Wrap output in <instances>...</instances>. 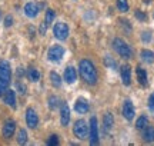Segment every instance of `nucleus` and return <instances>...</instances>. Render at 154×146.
I'll list each match as a JSON object with an SVG mask.
<instances>
[{
    "label": "nucleus",
    "instance_id": "nucleus-1",
    "mask_svg": "<svg viewBox=\"0 0 154 146\" xmlns=\"http://www.w3.org/2000/svg\"><path fill=\"white\" fill-rule=\"evenodd\" d=\"M79 69H80V75H82L83 80L88 84H96L97 82V70L94 68V65L87 59H83L80 65H79Z\"/></svg>",
    "mask_w": 154,
    "mask_h": 146
},
{
    "label": "nucleus",
    "instance_id": "nucleus-2",
    "mask_svg": "<svg viewBox=\"0 0 154 146\" xmlns=\"http://www.w3.org/2000/svg\"><path fill=\"white\" fill-rule=\"evenodd\" d=\"M11 79V69L9 62L6 60H0V96L3 92H6L7 86L10 83Z\"/></svg>",
    "mask_w": 154,
    "mask_h": 146
},
{
    "label": "nucleus",
    "instance_id": "nucleus-3",
    "mask_svg": "<svg viewBox=\"0 0 154 146\" xmlns=\"http://www.w3.org/2000/svg\"><path fill=\"white\" fill-rule=\"evenodd\" d=\"M113 47H114V50L117 52L121 57H124V59H130V57H131V55H133L131 47L127 45L123 39H120V37H117V39L113 40Z\"/></svg>",
    "mask_w": 154,
    "mask_h": 146
},
{
    "label": "nucleus",
    "instance_id": "nucleus-4",
    "mask_svg": "<svg viewBox=\"0 0 154 146\" xmlns=\"http://www.w3.org/2000/svg\"><path fill=\"white\" fill-rule=\"evenodd\" d=\"M63 56H64V49L60 45H53L47 52V57L50 62H60Z\"/></svg>",
    "mask_w": 154,
    "mask_h": 146
},
{
    "label": "nucleus",
    "instance_id": "nucleus-5",
    "mask_svg": "<svg viewBox=\"0 0 154 146\" xmlns=\"http://www.w3.org/2000/svg\"><path fill=\"white\" fill-rule=\"evenodd\" d=\"M73 132H74V135L76 138L79 139H86L87 138V133H88V128H87V123H86V120H77L74 126H73Z\"/></svg>",
    "mask_w": 154,
    "mask_h": 146
},
{
    "label": "nucleus",
    "instance_id": "nucleus-6",
    "mask_svg": "<svg viewBox=\"0 0 154 146\" xmlns=\"http://www.w3.org/2000/svg\"><path fill=\"white\" fill-rule=\"evenodd\" d=\"M53 33H54L56 39L66 40L67 36H69V26H67L66 23H63V22L56 23L54 27H53Z\"/></svg>",
    "mask_w": 154,
    "mask_h": 146
},
{
    "label": "nucleus",
    "instance_id": "nucleus-7",
    "mask_svg": "<svg viewBox=\"0 0 154 146\" xmlns=\"http://www.w3.org/2000/svg\"><path fill=\"white\" fill-rule=\"evenodd\" d=\"M88 130H90V143L91 145H97L99 143V128H97V119L96 118L90 119Z\"/></svg>",
    "mask_w": 154,
    "mask_h": 146
},
{
    "label": "nucleus",
    "instance_id": "nucleus-8",
    "mask_svg": "<svg viewBox=\"0 0 154 146\" xmlns=\"http://www.w3.org/2000/svg\"><path fill=\"white\" fill-rule=\"evenodd\" d=\"M26 123H27V126L32 128V129L37 128V125H38L37 113H36V110L32 109V107H29L27 110H26Z\"/></svg>",
    "mask_w": 154,
    "mask_h": 146
},
{
    "label": "nucleus",
    "instance_id": "nucleus-9",
    "mask_svg": "<svg viewBox=\"0 0 154 146\" xmlns=\"http://www.w3.org/2000/svg\"><path fill=\"white\" fill-rule=\"evenodd\" d=\"M123 115L127 120H133L134 115H136V110H134V106H133L131 100H126L124 105H123Z\"/></svg>",
    "mask_w": 154,
    "mask_h": 146
},
{
    "label": "nucleus",
    "instance_id": "nucleus-10",
    "mask_svg": "<svg viewBox=\"0 0 154 146\" xmlns=\"http://www.w3.org/2000/svg\"><path fill=\"white\" fill-rule=\"evenodd\" d=\"M38 10H40V6L33 3V2H30V3H27V5L24 6V14L27 17H30V19H33V17L37 16Z\"/></svg>",
    "mask_w": 154,
    "mask_h": 146
},
{
    "label": "nucleus",
    "instance_id": "nucleus-11",
    "mask_svg": "<svg viewBox=\"0 0 154 146\" xmlns=\"http://www.w3.org/2000/svg\"><path fill=\"white\" fill-rule=\"evenodd\" d=\"M14 130H16V122L14 120H7L3 126V136L6 139H10L11 136L14 135Z\"/></svg>",
    "mask_w": 154,
    "mask_h": 146
},
{
    "label": "nucleus",
    "instance_id": "nucleus-12",
    "mask_svg": "<svg viewBox=\"0 0 154 146\" xmlns=\"http://www.w3.org/2000/svg\"><path fill=\"white\" fill-rule=\"evenodd\" d=\"M121 80H123V83L128 86V84L131 83V69L128 65H124V66H121Z\"/></svg>",
    "mask_w": 154,
    "mask_h": 146
},
{
    "label": "nucleus",
    "instance_id": "nucleus-13",
    "mask_svg": "<svg viewBox=\"0 0 154 146\" xmlns=\"http://www.w3.org/2000/svg\"><path fill=\"white\" fill-rule=\"evenodd\" d=\"M90 109V106H88V102L86 100V99H77L76 103H74V110H76L77 113H87V110Z\"/></svg>",
    "mask_w": 154,
    "mask_h": 146
},
{
    "label": "nucleus",
    "instance_id": "nucleus-14",
    "mask_svg": "<svg viewBox=\"0 0 154 146\" xmlns=\"http://www.w3.org/2000/svg\"><path fill=\"white\" fill-rule=\"evenodd\" d=\"M60 120H61V125L63 126H67L69 122H70V109L67 106L66 103H63L61 105V110H60Z\"/></svg>",
    "mask_w": 154,
    "mask_h": 146
},
{
    "label": "nucleus",
    "instance_id": "nucleus-15",
    "mask_svg": "<svg viewBox=\"0 0 154 146\" xmlns=\"http://www.w3.org/2000/svg\"><path fill=\"white\" fill-rule=\"evenodd\" d=\"M5 103L6 105H9L10 107L13 109H16V92L14 90H6L5 93Z\"/></svg>",
    "mask_w": 154,
    "mask_h": 146
},
{
    "label": "nucleus",
    "instance_id": "nucleus-16",
    "mask_svg": "<svg viewBox=\"0 0 154 146\" xmlns=\"http://www.w3.org/2000/svg\"><path fill=\"white\" fill-rule=\"evenodd\" d=\"M64 80H66L67 83H74L77 80L76 69L72 68V66H69V68L66 69V72H64Z\"/></svg>",
    "mask_w": 154,
    "mask_h": 146
},
{
    "label": "nucleus",
    "instance_id": "nucleus-17",
    "mask_svg": "<svg viewBox=\"0 0 154 146\" xmlns=\"http://www.w3.org/2000/svg\"><path fill=\"white\" fill-rule=\"evenodd\" d=\"M136 73H137L138 83L141 84V86H146V84H147V72H146L143 68H140V66H138V68L136 69Z\"/></svg>",
    "mask_w": 154,
    "mask_h": 146
},
{
    "label": "nucleus",
    "instance_id": "nucleus-18",
    "mask_svg": "<svg viewBox=\"0 0 154 146\" xmlns=\"http://www.w3.org/2000/svg\"><path fill=\"white\" fill-rule=\"evenodd\" d=\"M113 125H114V118H113V115L111 113H106L104 118H103V126H104V130H110L113 128Z\"/></svg>",
    "mask_w": 154,
    "mask_h": 146
},
{
    "label": "nucleus",
    "instance_id": "nucleus-19",
    "mask_svg": "<svg viewBox=\"0 0 154 146\" xmlns=\"http://www.w3.org/2000/svg\"><path fill=\"white\" fill-rule=\"evenodd\" d=\"M143 139L144 142H154V128L153 126H146V129H144V133H143Z\"/></svg>",
    "mask_w": 154,
    "mask_h": 146
},
{
    "label": "nucleus",
    "instance_id": "nucleus-20",
    "mask_svg": "<svg viewBox=\"0 0 154 146\" xmlns=\"http://www.w3.org/2000/svg\"><path fill=\"white\" fill-rule=\"evenodd\" d=\"M140 56H141V59H143V62L149 63V65L154 62V53H153L151 50H147V49H144V50H141Z\"/></svg>",
    "mask_w": 154,
    "mask_h": 146
},
{
    "label": "nucleus",
    "instance_id": "nucleus-21",
    "mask_svg": "<svg viewBox=\"0 0 154 146\" xmlns=\"http://www.w3.org/2000/svg\"><path fill=\"white\" fill-rule=\"evenodd\" d=\"M27 78L30 79L32 82H38V79H40V72H38L37 69L30 68L27 72Z\"/></svg>",
    "mask_w": 154,
    "mask_h": 146
},
{
    "label": "nucleus",
    "instance_id": "nucleus-22",
    "mask_svg": "<svg viewBox=\"0 0 154 146\" xmlns=\"http://www.w3.org/2000/svg\"><path fill=\"white\" fill-rule=\"evenodd\" d=\"M50 80H51V84H53L54 87H60L61 86V78L56 72L50 73Z\"/></svg>",
    "mask_w": 154,
    "mask_h": 146
},
{
    "label": "nucleus",
    "instance_id": "nucleus-23",
    "mask_svg": "<svg viewBox=\"0 0 154 146\" xmlns=\"http://www.w3.org/2000/svg\"><path fill=\"white\" fill-rule=\"evenodd\" d=\"M147 125H149L147 116H140V118L137 119V122H136V128H137V129H144Z\"/></svg>",
    "mask_w": 154,
    "mask_h": 146
},
{
    "label": "nucleus",
    "instance_id": "nucleus-24",
    "mask_svg": "<svg viewBox=\"0 0 154 146\" xmlns=\"http://www.w3.org/2000/svg\"><path fill=\"white\" fill-rule=\"evenodd\" d=\"M17 142H19L20 145H24V143L27 142V132H26L24 129L19 130V135H17Z\"/></svg>",
    "mask_w": 154,
    "mask_h": 146
},
{
    "label": "nucleus",
    "instance_id": "nucleus-25",
    "mask_svg": "<svg viewBox=\"0 0 154 146\" xmlns=\"http://www.w3.org/2000/svg\"><path fill=\"white\" fill-rule=\"evenodd\" d=\"M54 17H56L54 10L49 9V10L46 11V20H44V23H46L47 26H49V24H51V23H53V20H54Z\"/></svg>",
    "mask_w": 154,
    "mask_h": 146
},
{
    "label": "nucleus",
    "instance_id": "nucleus-26",
    "mask_svg": "<svg viewBox=\"0 0 154 146\" xmlns=\"http://www.w3.org/2000/svg\"><path fill=\"white\" fill-rule=\"evenodd\" d=\"M117 9L123 13H126L128 10V3H127V0H117Z\"/></svg>",
    "mask_w": 154,
    "mask_h": 146
},
{
    "label": "nucleus",
    "instance_id": "nucleus-27",
    "mask_svg": "<svg viewBox=\"0 0 154 146\" xmlns=\"http://www.w3.org/2000/svg\"><path fill=\"white\" fill-rule=\"evenodd\" d=\"M59 97L57 96H50L49 97V107L50 109H56V107L59 106Z\"/></svg>",
    "mask_w": 154,
    "mask_h": 146
},
{
    "label": "nucleus",
    "instance_id": "nucleus-28",
    "mask_svg": "<svg viewBox=\"0 0 154 146\" xmlns=\"http://www.w3.org/2000/svg\"><path fill=\"white\" fill-rule=\"evenodd\" d=\"M104 65L107 66V68H111V69L117 68V65H116V62L111 59V56H106L104 57Z\"/></svg>",
    "mask_w": 154,
    "mask_h": 146
},
{
    "label": "nucleus",
    "instance_id": "nucleus-29",
    "mask_svg": "<svg viewBox=\"0 0 154 146\" xmlns=\"http://www.w3.org/2000/svg\"><path fill=\"white\" fill-rule=\"evenodd\" d=\"M47 145L49 146H56V145H59V138L56 135H51L49 138V141H47Z\"/></svg>",
    "mask_w": 154,
    "mask_h": 146
},
{
    "label": "nucleus",
    "instance_id": "nucleus-30",
    "mask_svg": "<svg viewBox=\"0 0 154 146\" xmlns=\"http://www.w3.org/2000/svg\"><path fill=\"white\" fill-rule=\"evenodd\" d=\"M136 17H137L138 20H143V22L146 20V19H147V16H146V13H143L141 10H137V11H136Z\"/></svg>",
    "mask_w": 154,
    "mask_h": 146
},
{
    "label": "nucleus",
    "instance_id": "nucleus-31",
    "mask_svg": "<svg viewBox=\"0 0 154 146\" xmlns=\"http://www.w3.org/2000/svg\"><path fill=\"white\" fill-rule=\"evenodd\" d=\"M16 86H17V89H19V92H20L22 95H24V93H26V86H24L22 82H17Z\"/></svg>",
    "mask_w": 154,
    "mask_h": 146
},
{
    "label": "nucleus",
    "instance_id": "nucleus-32",
    "mask_svg": "<svg viewBox=\"0 0 154 146\" xmlns=\"http://www.w3.org/2000/svg\"><path fill=\"white\" fill-rule=\"evenodd\" d=\"M149 109L151 112H154V93L150 95V97H149Z\"/></svg>",
    "mask_w": 154,
    "mask_h": 146
},
{
    "label": "nucleus",
    "instance_id": "nucleus-33",
    "mask_svg": "<svg viewBox=\"0 0 154 146\" xmlns=\"http://www.w3.org/2000/svg\"><path fill=\"white\" fill-rule=\"evenodd\" d=\"M141 39H143V42H150L151 40V34H150V32H144L143 33V36H141Z\"/></svg>",
    "mask_w": 154,
    "mask_h": 146
},
{
    "label": "nucleus",
    "instance_id": "nucleus-34",
    "mask_svg": "<svg viewBox=\"0 0 154 146\" xmlns=\"http://www.w3.org/2000/svg\"><path fill=\"white\" fill-rule=\"evenodd\" d=\"M11 23H13V17H11V16H7L5 19V26H6V27H10Z\"/></svg>",
    "mask_w": 154,
    "mask_h": 146
},
{
    "label": "nucleus",
    "instance_id": "nucleus-35",
    "mask_svg": "<svg viewBox=\"0 0 154 146\" xmlns=\"http://www.w3.org/2000/svg\"><path fill=\"white\" fill-rule=\"evenodd\" d=\"M17 76H23V69L22 68L17 69Z\"/></svg>",
    "mask_w": 154,
    "mask_h": 146
},
{
    "label": "nucleus",
    "instance_id": "nucleus-36",
    "mask_svg": "<svg viewBox=\"0 0 154 146\" xmlns=\"http://www.w3.org/2000/svg\"><path fill=\"white\" fill-rule=\"evenodd\" d=\"M0 17H2V11H0Z\"/></svg>",
    "mask_w": 154,
    "mask_h": 146
}]
</instances>
